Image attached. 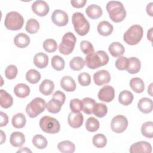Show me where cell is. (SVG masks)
<instances>
[{"mask_svg": "<svg viewBox=\"0 0 153 153\" xmlns=\"http://www.w3.org/2000/svg\"><path fill=\"white\" fill-rule=\"evenodd\" d=\"M106 9L110 19L115 23L122 22L126 16V11L124 7L120 1H109L106 5Z\"/></svg>", "mask_w": 153, "mask_h": 153, "instance_id": "obj_1", "label": "cell"}, {"mask_svg": "<svg viewBox=\"0 0 153 153\" xmlns=\"http://www.w3.org/2000/svg\"><path fill=\"white\" fill-rule=\"evenodd\" d=\"M109 62V56L107 53L102 50L96 53L93 52L88 54L85 59L86 66L91 69H97L106 65Z\"/></svg>", "mask_w": 153, "mask_h": 153, "instance_id": "obj_2", "label": "cell"}, {"mask_svg": "<svg viewBox=\"0 0 153 153\" xmlns=\"http://www.w3.org/2000/svg\"><path fill=\"white\" fill-rule=\"evenodd\" d=\"M72 22L75 31L79 35L84 36L90 30V23L84 14L79 12L74 13L72 16Z\"/></svg>", "mask_w": 153, "mask_h": 153, "instance_id": "obj_3", "label": "cell"}, {"mask_svg": "<svg viewBox=\"0 0 153 153\" xmlns=\"http://www.w3.org/2000/svg\"><path fill=\"white\" fill-rule=\"evenodd\" d=\"M143 29L142 27L138 25L131 26L124 33L123 39L129 45H134L137 44L142 38Z\"/></svg>", "mask_w": 153, "mask_h": 153, "instance_id": "obj_4", "label": "cell"}, {"mask_svg": "<svg viewBox=\"0 0 153 153\" xmlns=\"http://www.w3.org/2000/svg\"><path fill=\"white\" fill-rule=\"evenodd\" d=\"M24 24L23 16L17 11H11L7 14L4 25L6 28L10 30H18L22 29Z\"/></svg>", "mask_w": 153, "mask_h": 153, "instance_id": "obj_5", "label": "cell"}, {"mask_svg": "<svg viewBox=\"0 0 153 153\" xmlns=\"http://www.w3.org/2000/svg\"><path fill=\"white\" fill-rule=\"evenodd\" d=\"M39 127L41 130L47 133L56 134L60 129L59 122L56 118L50 116H44L39 120Z\"/></svg>", "mask_w": 153, "mask_h": 153, "instance_id": "obj_6", "label": "cell"}, {"mask_svg": "<svg viewBox=\"0 0 153 153\" xmlns=\"http://www.w3.org/2000/svg\"><path fill=\"white\" fill-rule=\"evenodd\" d=\"M76 38L74 34L71 32L66 33L62 38V42L59 46V51L64 55L71 54L75 47Z\"/></svg>", "mask_w": 153, "mask_h": 153, "instance_id": "obj_7", "label": "cell"}, {"mask_svg": "<svg viewBox=\"0 0 153 153\" xmlns=\"http://www.w3.org/2000/svg\"><path fill=\"white\" fill-rule=\"evenodd\" d=\"M45 107V101L41 97H36L27 104L26 112L29 117L35 118L44 112Z\"/></svg>", "mask_w": 153, "mask_h": 153, "instance_id": "obj_8", "label": "cell"}, {"mask_svg": "<svg viewBox=\"0 0 153 153\" xmlns=\"http://www.w3.org/2000/svg\"><path fill=\"white\" fill-rule=\"evenodd\" d=\"M128 126V120L122 115L115 116L111 123L112 130L116 133H121L126 130Z\"/></svg>", "mask_w": 153, "mask_h": 153, "instance_id": "obj_9", "label": "cell"}, {"mask_svg": "<svg viewBox=\"0 0 153 153\" xmlns=\"http://www.w3.org/2000/svg\"><path fill=\"white\" fill-rule=\"evenodd\" d=\"M51 20L53 23L58 26H66L69 21L67 13L62 10H55L51 14Z\"/></svg>", "mask_w": 153, "mask_h": 153, "instance_id": "obj_10", "label": "cell"}, {"mask_svg": "<svg viewBox=\"0 0 153 153\" xmlns=\"http://www.w3.org/2000/svg\"><path fill=\"white\" fill-rule=\"evenodd\" d=\"M98 98L105 102H110L115 97V90L111 85L103 86L98 93Z\"/></svg>", "mask_w": 153, "mask_h": 153, "instance_id": "obj_11", "label": "cell"}, {"mask_svg": "<svg viewBox=\"0 0 153 153\" xmlns=\"http://www.w3.org/2000/svg\"><path fill=\"white\" fill-rule=\"evenodd\" d=\"M32 10L37 16L43 17L45 16L48 13L50 8L45 1L38 0L32 4Z\"/></svg>", "mask_w": 153, "mask_h": 153, "instance_id": "obj_12", "label": "cell"}, {"mask_svg": "<svg viewBox=\"0 0 153 153\" xmlns=\"http://www.w3.org/2000/svg\"><path fill=\"white\" fill-rule=\"evenodd\" d=\"M129 151L130 153H151L152 152V146L148 142L139 141L131 145Z\"/></svg>", "mask_w": 153, "mask_h": 153, "instance_id": "obj_13", "label": "cell"}, {"mask_svg": "<svg viewBox=\"0 0 153 153\" xmlns=\"http://www.w3.org/2000/svg\"><path fill=\"white\" fill-rule=\"evenodd\" d=\"M111 80L109 72L106 70H100L96 72L93 75L94 82L97 85H102L109 83Z\"/></svg>", "mask_w": 153, "mask_h": 153, "instance_id": "obj_14", "label": "cell"}, {"mask_svg": "<svg viewBox=\"0 0 153 153\" xmlns=\"http://www.w3.org/2000/svg\"><path fill=\"white\" fill-rule=\"evenodd\" d=\"M84 117L82 114L79 112H72L69 114L68 122L69 125L74 128L80 127L83 123Z\"/></svg>", "mask_w": 153, "mask_h": 153, "instance_id": "obj_15", "label": "cell"}, {"mask_svg": "<svg viewBox=\"0 0 153 153\" xmlns=\"http://www.w3.org/2000/svg\"><path fill=\"white\" fill-rule=\"evenodd\" d=\"M85 13L91 19H97L102 16L103 11L100 6L96 4H91L85 9Z\"/></svg>", "mask_w": 153, "mask_h": 153, "instance_id": "obj_16", "label": "cell"}, {"mask_svg": "<svg viewBox=\"0 0 153 153\" xmlns=\"http://www.w3.org/2000/svg\"><path fill=\"white\" fill-rule=\"evenodd\" d=\"M61 87L68 92L74 91L76 89L75 80L70 76H64L60 80Z\"/></svg>", "mask_w": 153, "mask_h": 153, "instance_id": "obj_17", "label": "cell"}, {"mask_svg": "<svg viewBox=\"0 0 153 153\" xmlns=\"http://www.w3.org/2000/svg\"><path fill=\"white\" fill-rule=\"evenodd\" d=\"M137 107L142 113L149 114L152 111V100L148 97H143L138 102Z\"/></svg>", "mask_w": 153, "mask_h": 153, "instance_id": "obj_18", "label": "cell"}, {"mask_svg": "<svg viewBox=\"0 0 153 153\" xmlns=\"http://www.w3.org/2000/svg\"><path fill=\"white\" fill-rule=\"evenodd\" d=\"M33 63L38 68H45L48 63V57L45 53H38L33 57Z\"/></svg>", "mask_w": 153, "mask_h": 153, "instance_id": "obj_19", "label": "cell"}, {"mask_svg": "<svg viewBox=\"0 0 153 153\" xmlns=\"http://www.w3.org/2000/svg\"><path fill=\"white\" fill-rule=\"evenodd\" d=\"M10 142L14 147H21L25 142V136L22 132H13L10 136Z\"/></svg>", "mask_w": 153, "mask_h": 153, "instance_id": "obj_20", "label": "cell"}, {"mask_svg": "<svg viewBox=\"0 0 153 153\" xmlns=\"http://www.w3.org/2000/svg\"><path fill=\"white\" fill-rule=\"evenodd\" d=\"M13 103L12 96L5 90H0V105L1 106L5 109L10 108Z\"/></svg>", "mask_w": 153, "mask_h": 153, "instance_id": "obj_21", "label": "cell"}, {"mask_svg": "<svg viewBox=\"0 0 153 153\" xmlns=\"http://www.w3.org/2000/svg\"><path fill=\"white\" fill-rule=\"evenodd\" d=\"M113 26L108 21H102L97 26V32L102 36H109L113 32Z\"/></svg>", "mask_w": 153, "mask_h": 153, "instance_id": "obj_22", "label": "cell"}, {"mask_svg": "<svg viewBox=\"0 0 153 153\" xmlns=\"http://www.w3.org/2000/svg\"><path fill=\"white\" fill-rule=\"evenodd\" d=\"M16 96L20 98H25L29 96L30 92L29 87L24 83L17 84L14 88Z\"/></svg>", "mask_w": 153, "mask_h": 153, "instance_id": "obj_23", "label": "cell"}, {"mask_svg": "<svg viewBox=\"0 0 153 153\" xmlns=\"http://www.w3.org/2000/svg\"><path fill=\"white\" fill-rule=\"evenodd\" d=\"M54 82L48 79H44L39 85V91L45 96H49L54 90Z\"/></svg>", "mask_w": 153, "mask_h": 153, "instance_id": "obj_24", "label": "cell"}, {"mask_svg": "<svg viewBox=\"0 0 153 153\" xmlns=\"http://www.w3.org/2000/svg\"><path fill=\"white\" fill-rule=\"evenodd\" d=\"M30 38L24 33H18L14 39V44L19 48H25L30 44Z\"/></svg>", "mask_w": 153, "mask_h": 153, "instance_id": "obj_25", "label": "cell"}, {"mask_svg": "<svg viewBox=\"0 0 153 153\" xmlns=\"http://www.w3.org/2000/svg\"><path fill=\"white\" fill-rule=\"evenodd\" d=\"M108 50L111 54L114 57H120L125 52L124 46L119 42H112L108 47Z\"/></svg>", "mask_w": 153, "mask_h": 153, "instance_id": "obj_26", "label": "cell"}, {"mask_svg": "<svg viewBox=\"0 0 153 153\" xmlns=\"http://www.w3.org/2000/svg\"><path fill=\"white\" fill-rule=\"evenodd\" d=\"M141 68L140 61L136 57H131L128 59V65L126 69L127 71L131 74H134L137 73Z\"/></svg>", "mask_w": 153, "mask_h": 153, "instance_id": "obj_27", "label": "cell"}, {"mask_svg": "<svg viewBox=\"0 0 153 153\" xmlns=\"http://www.w3.org/2000/svg\"><path fill=\"white\" fill-rule=\"evenodd\" d=\"M131 88L136 93H142L145 90V84L140 78H132L130 81Z\"/></svg>", "mask_w": 153, "mask_h": 153, "instance_id": "obj_28", "label": "cell"}, {"mask_svg": "<svg viewBox=\"0 0 153 153\" xmlns=\"http://www.w3.org/2000/svg\"><path fill=\"white\" fill-rule=\"evenodd\" d=\"M82 111L87 114H93V109L96 105V101L90 97H85L82 100Z\"/></svg>", "mask_w": 153, "mask_h": 153, "instance_id": "obj_29", "label": "cell"}, {"mask_svg": "<svg viewBox=\"0 0 153 153\" xmlns=\"http://www.w3.org/2000/svg\"><path fill=\"white\" fill-rule=\"evenodd\" d=\"M133 100V94L128 90H123L120 92L118 96V101L119 102L124 105L127 106L131 104Z\"/></svg>", "mask_w": 153, "mask_h": 153, "instance_id": "obj_30", "label": "cell"}, {"mask_svg": "<svg viewBox=\"0 0 153 153\" xmlns=\"http://www.w3.org/2000/svg\"><path fill=\"white\" fill-rule=\"evenodd\" d=\"M57 148L63 153H72L75 150V146L69 140H63L58 143Z\"/></svg>", "mask_w": 153, "mask_h": 153, "instance_id": "obj_31", "label": "cell"}, {"mask_svg": "<svg viewBox=\"0 0 153 153\" xmlns=\"http://www.w3.org/2000/svg\"><path fill=\"white\" fill-rule=\"evenodd\" d=\"M62 105L63 104L60 102L52 98L46 104V108L50 113L57 114L60 111Z\"/></svg>", "mask_w": 153, "mask_h": 153, "instance_id": "obj_32", "label": "cell"}, {"mask_svg": "<svg viewBox=\"0 0 153 153\" xmlns=\"http://www.w3.org/2000/svg\"><path fill=\"white\" fill-rule=\"evenodd\" d=\"M11 123L13 126L15 128H22L26 124V117L22 113H17L13 117Z\"/></svg>", "mask_w": 153, "mask_h": 153, "instance_id": "obj_33", "label": "cell"}, {"mask_svg": "<svg viewBox=\"0 0 153 153\" xmlns=\"http://www.w3.org/2000/svg\"><path fill=\"white\" fill-rule=\"evenodd\" d=\"M32 143L38 149H42L47 147L48 142L44 136L41 134H36L32 139Z\"/></svg>", "mask_w": 153, "mask_h": 153, "instance_id": "obj_34", "label": "cell"}, {"mask_svg": "<svg viewBox=\"0 0 153 153\" xmlns=\"http://www.w3.org/2000/svg\"><path fill=\"white\" fill-rule=\"evenodd\" d=\"M85 65V62L82 58L77 56L72 58L69 62L70 68L76 71H80L83 69Z\"/></svg>", "mask_w": 153, "mask_h": 153, "instance_id": "obj_35", "label": "cell"}, {"mask_svg": "<svg viewBox=\"0 0 153 153\" xmlns=\"http://www.w3.org/2000/svg\"><path fill=\"white\" fill-rule=\"evenodd\" d=\"M92 142L94 146H95L96 148H102L106 145L107 139L104 134L98 133L93 136Z\"/></svg>", "mask_w": 153, "mask_h": 153, "instance_id": "obj_36", "label": "cell"}, {"mask_svg": "<svg viewBox=\"0 0 153 153\" xmlns=\"http://www.w3.org/2000/svg\"><path fill=\"white\" fill-rule=\"evenodd\" d=\"M40 73L33 69L29 70L26 74V80L31 84H36L41 79Z\"/></svg>", "mask_w": 153, "mask_h": 153, "instance_id": "obj_37", "label": "cell"}, {"mask_svg": "<svg viewBox=\"0 0 153 153\" xmlns=\"http://www.w3.org/2000/svg\"><path fill=\"white\" fill-rule=\"evenodd\" d=\"M25 29L29 33H36L39 29V22L35 19H30L27 21Z\"/></svg>", "mask_w": 153, "mask_h": 153, "instance_id": "obj_38", "label": "cell"}, {"mask_svg": "<svg viewBox=\"0 0 153 153\" xmlns=\"http://www.w3.org/2000/svg\"><path fill=\"white\" fill-rule=\"evenodd\" d=\"M99 121L93 117H89L85 122V128L90 132L96 131L99 129Z\"/></svg>", "mask_w": 153, "mask_h": 153, "instance_id": "obj_39", "label": "cell"}, {"mask_svg": "<svg viewBox=\"0 0 153 153\" xmlns=\"http://www.w3.org/2000/svg\"><path fill=\"white\" fill-rule=\"evenodd\" d=\"M108 112V108L106 105L102 103H98L94 106L93 113L98 118L104 117Z\"/></svg>", "mask_w": 153, "mask_h": 153, "instance_id": "obj_40", "label": "cell"}, {"mask_svg": "<svg viewBox=\"0 0 153 153\" xmlns=\"http://www.w3.org/2000/svg\"><path fill=\"white\" fill-rule=\"evenodd\" d=\"M51 62L53 68L57 71H60L63 70L65 68V60L60 56H54L51 59Z\"/></svg>", "mask_w": 153, "mask_h": 153, "instance_id": "obj_41", "label": "cell"}, {"mask_svg": "<svg viewBox=\"0 0 153 153\" xmlns=\"http://www.w3.org/2000/svg\"><path fill=\"white\" fill-rule=\"evenodd\" d=\"M141 133L146 137L152 138L153 123L152 121H147L143 123L141 127Z\"/></svg>", "mask_w": 153, "mask_h": 153, "instance_id": "obj_42", "label": "cell"}, {"mask_svg": "<svg viewBox=\"0 0 153 153\" xmlns=\"http://www.w3.org/2000/svg\"><path fill=\"white\" fill-rule=\"evenodd\" d=\"M43 48L48 53L54 52L57 48V42L53 39H47L44 41Z\"/></svg>", "mask_w": 153, "mask_h": 153, "instance_id": "obj_43", "label": "cell"}, {"mask_svg": "<svg viewBox=\"0 0 153 153\" xmlns=\"http://www.w3.org/2000/svg\"><path fill=\"white\" fill-rule=\"evenodd\" d=\"M80 48L82 53L85 54H89L94 51V48L92 44L86 40H83L80 43Z\"/></svg>", "mask_w": 153, "mask_h": 153, "instance_id": "obj_44", "label": "cell"}, {"mask_svg": "<svg viewBox=\"0 0 153 153\" xmlns=\"http://www.w3.org/2000/svg\"><path fill=\"white\" fill-rule=\"evenodd\" d=\"M18 73L17 68L14 65H10L7 67L5 70V75L9 79H14Z\"/></svg>", "mask_w": 153, "mask_h": 153, "instance_id": "obj_45", "label": "cell"}, {"mask_svg": "<svg viewBox=\"0 0 153 153\" xmlns=\"http://www.w3.org/2000/svg\"><path fill=\"white\" fill-rule=\"evenodd\" d=\"M70 109L72 112H79L82 110V102L78 99H74L70 101Z\"/></svg>", "mask_w": 153, "mask_h": 153, "instance_id": "obj_46", "label": "cell"}, {"mask_svg": "<svg viewBox=\"0 0 153 153\" xmlns=\"http://www.w3.org/2000/svg\"><path fill=\"white\" fill-rule=\"evenodd\" d=\"M128 65V59L126 57L121 56L115 61V67L120 71L126 70Z\"/></svg>", "mask_w": 153, "mask_h": 153, "instance_id": "obj_47", "label": "cell"}, {"mask_svg": "<svg viewBox=\"0 0 153 153\" xmlns=\"http://www.w3.org/2000/svg\"><path fill=\"white\" fill-rule=\"evenodd\" d=\"M78 81L82 86H87L91 83V76L88 73L82 72L79 74Z\"/></svg>", "mask_w": 153, "mask_h": 153, "instance_id": "obj_48", "label": "cell"}, {"mask_svg": "<svg viewBox=\"0 0 153 153\" xmlns=\"http://www.w3.org/2000/svg\"><path fill=\"white\" fill-rule=\"evenodd\" d=\"M52 98L55 99L57 100H59V102H60L63 105L64 104L65 102V99H66V96L65 94L62 92L60 90H57L56 91L52 96Z\"/></svg>", "mask_w": 153, "mask_h": 153, "instance_id": "obj_49", "label": "cell"}, {"mask_svg": "<svg viewBox=\"0 0 153 153\" xmlns=\"http://www.w3.org/2000/svg\"><path fill=\"white\" fill-rule=\"evenodd\" d=\"M87 2L86 0H72L71 1V4L72 7L77 8H82L85 6Z\"/></svg>", "mask_w": 153, "mask_h": 153, "instance_id": "obj_50", "label": "cell"}, {"mask_svg": "<svg viewBox=\"0 0 153 153\" xmlns=\"http://www.w3.org/2000/svg\"><path fill=\"white\" fill-rule=\"evenodd\" d=\"M0 115H1V122H0V127H4L8 123V117L7 115V114L3 112H0Z\"/></svg>", "mask_w": 153, "mask_h": 153, "instance_id": "obj_51", "label": "cell"}, {"mask_svg": "<svg viewBox=\"0 0 153 153\" xmlns=\"http://www.w3.org/2000/svg\"><path fill=\"white\" fill-rule=\"evenodd\" d=\"M152 4H153V2H150L149 4H148L147 5L146 8V13L150 16H153V14H152Z\"/></svg>", "mask_w": 153, "mask_h": 153, "instance_id": "obj_52", "label": "cell"}, {"mask_svg": "<svg viewBox=\"0 0 153 153\" xmlns=\"http://www.w3.org/2000/svg\"><path fill=\"white\" fill-rule=\"evenodd\" d=\"M5 134L4 133L2 130H1V144H2L5 141Z\"/></svg>", "mask_w": 153, "mask_h": 153, "instance_id": "obj_53", "label": "cell"}, {"mask_svg": "<svg viewBox=\"0 0 153 153\" xmlns=\"http://www.w3.org/2000/svg\"><path fill=\"white\" fill-rule=\"evenodd\" d=\"M17 152H32V151L27 148L23 147V148H22L20 149H19L17 151Z\"/></svg>", "mask_w": 153, "mask_h": 153, "instance_id": "obj_54", "label": "cell"}, {"mask_svg": "<svg viewBox=\"0 0 153 153\" xmlns=\"http://www.w3.org/2000/svg\"><path fill=\"white\" fill-rule=\"evenodd\" d=\"M152 27L150 28V29L148 31L147 33V38L150 41H152Z\"/></svg>", "mask_w": 153, "mask_h": 153, "instance_id": "obj_55", "label": "cell"}, {"mask_svg": "<svg viewBox=\"0 0 153 153\" xmlns=\"http://www.w3.org/2000/svg\"><path fill=\"white\" fill-rule=\"evenodd\" d=\"M152 83H151L150 85H149V87L148 89V93L151 96H152Z\"/></svg>", "mask_w": 153, "mask_h": 153, "instance_id": "obj_56", "label": "cell"}]
</instances>
